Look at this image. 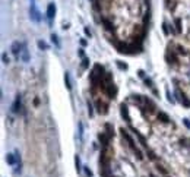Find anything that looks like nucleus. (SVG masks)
<instances>
[{"mask_svg":"<svg viewBox=\"0 0 190 177\" xmlns=\"http://www.w3.org/2000/svg\"><path fill=\"white\" fill-rule=\"evenodd\" d=\"M54 16H56V6H54V3H50L49 6H47V18H49V21L51 22Z\"/></svg>","mask_w":190,"mask_h":177,"instance_id":"f257e3e1","label":"nucleus"},{"mask_svg":"<svg viewBox=\"0 0 190 177\" xmlns=\"http://www.w3.org/2000/svg\"><path fill=\"white\" fill-rule=\"evenodd\" d=\"M105 92L108 94V97H110V98H114V97H116V94H117V88L114 86V83H111V82H110V83L107 85Z\"/></svg>","mask_w":190,"mask_h":177,"instance_id":"f03ea898","label":"nucleus"},{"mask_svg":"<svg viewBox=\"0 0 190 177\" xmlns=\"http://www.w3.org/2000/svg\"><path fill=\"white\" fill-rule=\"evenodd\" d=\"M21 49H22V44H21L19 41H15V42L12 44V53L15 54V57H16V59H19V53L22 51Z\"/></svg>","mask_w":190,"mask_h":177,"instance_id":"7ed1b4c3","label":"nucleus"},{"mask_svg":"<svg viewBox=\"0 0 190 177\" xmlns=\"http://www.w3.org/2000/svg\"><path fill=\"white\" fill-rule=\"evenodd\" d=\"M120 111H122V116L124 117V120H126L127 123H130L132 120H130V116H129V110H127V105H126V104H122V105H120Z\"/></svg>","mask_w":190,"mask_h":177,"instance_id":"20e7f679","label":"nucleus"},{"mask_svg":"<svg viewBox=\"0 0 190 177\" xmlns=\"http://www.w3.org/2000/svg\"><path fill=\"white\" fill-rule=\"evenodd\" d=\"M116 47H117L118 53L129 54V46H127V44H124V42H116Z\"/></svg>","mask_w":190,"mask_h":177,"instance_id":"39448f33","label":"nucleus"},{"mask_svg":"<svg viewBox=\"0 0 190 177\" xmlns=\"http://www.w3.org/2000/svg\"><path fill=\"white\" fill-rule=\"evenodd\" d=\"M21 105H22V100H21V95H16V100L12 105V111L13 113H18L19 110H21Z\"/></svg>","mask_w":190,"mask_h":177,"instance_id":"423d86ee","label":"nucleus"},{"mask_svg":"<svg viewBox=\"0 0 190 177\" xmlns=\"http://www.w3.org/2000/svg\"><path fill=\"white\" fill-rule=\"evenodd\" d=\"M177 95H178V100L181 101V104L190 108V100H189V98L186 97V94H183V92H180V91H177Z\"/></svg>","mask_w":190,"mask_h":177,"instance_id":"0eeeda50","label":"nucleus"},{"mask_svg":"<svg viewBox=\"0 0 190 177\" xmlns=\"http://www.w3.org/2000/svg\"><path fill=\"white\" fill-rule=\"evenodd\" d=\"M98 139L101 141V144L104 145V148H107V146H108V142H110V136H108L107 133H100V135H98Z\"/></svg>","mask_w":190,"mask_h":177,"instance_id":"6e6552de","label":"nucleus"},{"mask_svg":"<svg viewBox=\"0 0 190 177\" xmlns=\"http://www.w3.org/2000/svg\"><path fill=\"white\" fill-rule=\"evenodd\" d=\"M22 60L23 62H28L29 56H28V49H27V44H22Z\"/></svg>","mask_w":190,"mask_h":177,"instance_id":"1a4fd4ad","label":"nucleus"},{"mask_svg":"<svg viewBox=\"0 0 190 177\" xmlns=\"http://www.w3.org/2000/svg\"><path fill=\"white\" fill-rule=\"evenodd\" d=\"M158 119H159L161 122H164V123H168V122H170V117L165 114V113H162V111L158 113Z\"/></svg>","mask_w":190,"mask_h":177,"instance_id":"9d476101","label":"nucleus"},{"mask_svg":"<svg viewBox=\"0 0 190 177\" xmlns=\"http://www.w3.org/2000/svg\"><path fill=\"white\" fill-rule=\"evenodd\" d=\"M64 82H66L67 90H72V83H70V76H69V73H67V72L64 73Z\"/></svg>","mask_w":190,"mask_h":177,"instance_id":"9b49d317","label":"nucleus"},{"mask_svg":"<svg viewBox=\"0 0 190 177\" xmlns=\"http://www.w3.org/2000/svg\"><path fill=\"white\" fill-rule=\"evenodd\" d=\"M103 24L105 25V28H107V29H113V24H111V22H110L108 19H103Z\"/></svg>","mask_w":190,"mask_h":177,"instance_id":"f8f14e48","label":"nucleus"},{"mask_svg":"<svg viewBox=\"0 0 190 177\" xmlns=\"http://www.w3.org/2000/svg\"><path fill=\"white\" fill-rule=\"evenodd\" d=\"M38 47H40L41 50H47V49H49V46H47L44 41H38Z\"/></svg>","mask_w":190,"mask_h":177,"instance_id":"ddd939ff","label":"nucleus"},{"mask_svg":"<svg viewBox=\"0 0 190 177\" xmlns=\"http://www.w3.org/2000/svg\"><path fill=\"white\" fill-rule=\"evenodd\" d=\"M51 41L56 44L57 47H60V42H59V38H57V35H56V34H53V35H51Z\"/></svg>","mask_w":190,"mask_h":177,"instance_id":"4468645a","label":"nucleus"},{"mask_svg":"<svg viewBox=\"0 0 190 177\" xmlns=\"http://www.w3.org/2000/svg\"><path fill=\"white\" fill-rule=\"evenodd\" d=\"M176 27H177V32H180L181 31V19H176Z\"/></svg>","mask_w":190,"mask_h":177,"instance_id":"2eb2a0df","label":"nucleus"},{"mask_svg":"<svg viewBox=\"0 0 190 177\" xmlns=\"http://www.w3.org/2000/svg\"><path fill=\"white\" fill-rule=\"evenodd\" d=\"M6 160H8V163H9L10 165H12V164H15V158H13L12 154H8V158H6Z\"/></svg>","mask_w":190,"mask_h":177,"instance_id":"dca6fc26","label":"nucleus"},{"mask_svg":"<svg viewBox=\"0 0 190 177\" xmlns=\"http://www.w3.org/2000/svg\"><path fill=\"white\" fill-rule=\"evenodd\" d=\"M88 63H89V60L83 57V63H82V69H86V68H88Z\"/></svg>","mask_w":190,"mask_h":177,"instance_id":"f3484780","label":"nucleus"},{"mask_svg":"<svg viewBox=\"0 0 190 177\" xmlns=\"http://www.w3.org/2000/svg\"><path fill=\"white\" fill-rule=\"evenodd\" d=\"M83 170H85V174H86V176H88V177H92V171H91V170H89V168H88V167H85V168H83Z\"/></svg>","mask_w":190,"mask_h":177,"instance_id":"a211bd4d","label":"nucleus"},{"mask_svg":"<svg viewBox=\"0 0 190 177\" xmlns=\"http://www.w3.org/2000/svg\"><path fill=\"white\" fill-rule=\"evenodd\" d=\"M117 64H118V68L120 69H127V64H123L122 62H117Z\"/></svg>","mask_w":190,"mask_h":177,"instance_id":"6ab92c4d","label":"nucleus"},{"mask_svg":"<svg viewBox=\"0 0 190 177\" xmlns=\"http://www.w3.org/2000/svg\"><path fill=\"white\" fill-rule=\"evenodd\" d=\"M75 163H76V168H78V171H79V168H81V167H79V165H81V161H79V157H76V158H75Z\"/></svg>","mask_w":190,"mask_h":177,"instance_id":"aec40b11","label":"nucleus"},{"mask_svg":"<svg viewBox=\"0 0 190 177\" xmlns=\"http://www.w3.org/2000/svg\"><path fill=\"white\" fill-rule=\"evenodd\" d=\"M162 29H164V34H168V28H167V24H162Z\"/></svg>","mask_w":190,"mask_h":177,"instance_id":"412c9836","label":"nucleus"},{"mask_svg":"<svg viewBox=\"0 0 190 177\" xmlns=\"http://www.w3.org/2000/svg\"><path fill=\"white\" fill-rule=\"evenodd\" d=\"M183 122H184V124H186V127H187V129H190V122H189L187 119H184Z\"/></svg>","mask_w":190,"mask_h":177,"instance_id":"4be33fe9","label":"nucleus"},{"mask_svg":"<svg viewBox=\"0 0 190 177\" xmlns=\"http://www.w3.org/2000/svg\"><path fill=\"white\" fill-rule=\"evenodd\" d=\"M3 62H5V63H9V59H8L6 54H3Z\"/></svg>","mask_w":190,"mask_h":177,"instance_id":"5701e85b","label":"nucleus"},{"mask_svg":"<svg viewBox=\"0 0 190 177\" xmlns=\"http://www.w3.org/2000/svg\"><path fill=\"white\" fill-rule=\"evenodd\" d=\"M85 34H86V35H88V37H91V31H89V29H88V28H85Z\"/></svg>","mask_w":190,"mask_h":177,"instance_id":"b1692460","label":"nucleus"},{"mask_svg":"<svg viewBox=\"0 0 190 177\" xmlns=\"http://www.w3.org/2000/svg\"><path fill=\"white\" fill-rule=\"evenodd\" d=\"M178 51H180L181 54H186V51H184V49H183V47H178Z\"/></svg>","mask_w":190,"mask_h":177,"instance_id":"393cba45","label":"nucleus"}]
</instances>
